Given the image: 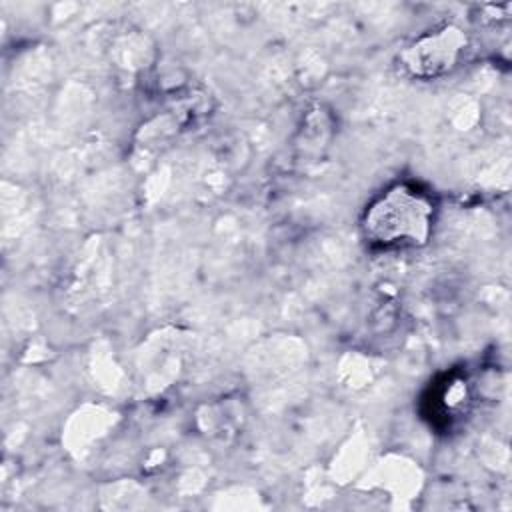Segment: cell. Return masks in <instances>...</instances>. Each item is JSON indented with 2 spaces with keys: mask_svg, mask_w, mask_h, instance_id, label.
<instances>
[{
  "mask_svg": "<svg viewBox=\"0 0 512 512\" xmlns=\"http://www.w3.org/2000/svg\"><path fill=\"white\" fill-rule=\"evenodd\" d=\"M434 202L410 184H394L376 196L362 216V234L374 248H416L428 242Z\"/></svg>",
  "mask_w": 512,
  "mask_h": 512,
  "instance_id": "6da1fadb",
  "label": "cell"
},
{
  "mask_svg": "<svg viewBox=\"0 0 512 512\" xmlns=\"http://www.w3.org/2000/svg\"><path fill=\"white\" fill-rule=\"evenodd\" d=\"M466 44L468 38L464 30L454 24H446L422 34L406 46L400 54V64L412 78L434 80L458 66Z\"/></svg>",
  "mask_w": 512,
  "mask_h": 512,
  "instance_id": "7a4b0ae2",
  "label": "cell"
}]
</instances>
